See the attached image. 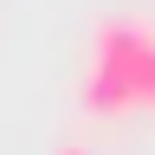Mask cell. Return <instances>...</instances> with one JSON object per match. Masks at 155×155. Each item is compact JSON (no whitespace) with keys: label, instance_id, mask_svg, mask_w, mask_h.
<instances>
[{"label":"cell","instance_id":"cell-1","mask_svg":"<svg viewBox=\"0 0 155 155\" xmlns=\"http://www.w3.org/2000/svg\"><path fill=\"white\" fill-rule=\"evenodd\" d=\"M149 78H155V26L142 13H110L104 26H97L91 39V65H84V110L97 116H123L142 104V91H149Z\"/></svg>","mask_w":155,"mask_h":155},{"label":"cell","instance_id":"cell-2","mask_svg":"<svg viewBox=\"0 0 155 155\" xmlns=\"http://www.w3.org/2000/svg\"><path fill=\"white\" fill-rule=\"evenodd\" d=\"M52 155H97V149H91V142H58Z\"/></svg>","mask_w":155,"mask_h":155},{"label":"cell","instance_id":"cell-3","mask_svg":"<svg viewBox=\"0 0 155 155\" xmlns=\"http://www.w3.org/2000/svg\"><path fill=\"white\" fill-rule=\"evenodd\" d=\"M142 104H149V110H155V78H149V91H142Z\"/></svg>","mask_w":155,"mask_h":155}]
</instances>
